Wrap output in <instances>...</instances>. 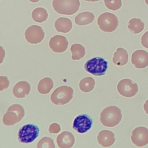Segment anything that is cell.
Wrapping results in <instances>:
<instances>
[{"label": "cell", "mask_w": 148, "mask_h": 148, "mask_svg": "<svg viewBox=\"0 0 148 148\" xmlns=\"http://www.w3.org/2000/svg\"><path fill=\"white\" fill-rule=\"evenodd\" d=\"M122 119L121 109L116 106L112 105L104 108L100 113L99 120L106 127H114L118 125Z\"/></svg>", "instance_id": "cell-1"}, {"label": "cell", "mask_w": 148, "mask_h": 148, "mask_svg": "<svg viewBox=\"0 0 148 148\" xmlns=\"http://www.w3.org/2000/svg\"><path fill=\"white\" fill-rule=\"evenodd\" d=\"M79 0H53V9L58 14L72 15L79 9Z\"/></svg>", "instance_id": "cell-2"}, {"label": "cell", "mask_w": 148, "mask_h": 148, "mask_svg": "<svg viewBox=\"0 0 148 148\" xmlns=\"http://www.w3.org/2000/svg\"><path fill=\"white\" fill-rule=\"evenodd\" d=\"M84 67L86 72L94 76H101L105 74L108 63L103 58L95 57L87 60Z\"/></svg>", "instance_id": "cell-3"}, {"label": "cell", "mask_w": 148, "mask_h": 148, "mask_svg": "<svg viewBox=\"0 0 148 148\" xmlns=\"http://www.w3.org/2000/svg\"><path fill=\"white\" fill-rule=\"evenodd\" d=\"M73 90L68 86H61L56 88L50 95L51 102L56 105L68 103L73 98Z\"/></svg>", "instance_id": "cell-4"}, {"label": "cell", "mask_w": 148, "mask_h": 148, "mask_svg": "<svg viewBox=\"0 0 148 148\" xmlns=\"http://www.w3.org/2000/svg\"><path fill=\"white\" fill-rule=\"evenodd\" d=\"M25 111L24 108L17 103L10 106L6 112L4 114L2 121L7 126L13 125L20 122L24 117Z\"/></svg>", "instance_id": "cell-5"}, {"label": "cell", "mask_w": 148, "mask_h": 148, "mask_svg": "<svg viewBox=\"0 0 148 148\" xmlns=\"http://www.w3.org/2000/svg\"><path fill=\"white\" fill-rule=\"evenodd\" d=\"M97 24L101 30L105 32L114 31L119 25L117 17L110 12L101 14L97 20Z\"/></svg>", "instance_id": "cell-6"}, {"label": "cell", "mask_w": 148, "mask_h": 148, "mask_svg": "<svg viewBox=\"0 0 148 148\" xmlns=\"http://www.w3.org/2000/svg\"><path fill=\"white\" fill-rule=\"evenodd\" d=\"M39 128L34 124H27L22 126L18 132V140L20 143H29L39 136Z\"/></svg>", "instance_id": "cell-7"}, {"label": "cell", "mask_w": 148, "mask_h": 148, "mask_svg": "<svg viewBox=\"0 0 148 148\" xmlns=\"http://www.w3.org/2000/svg\"><path fill=\"white\" fill-rule=\"evenodd\" d=\"M117 90L121 95L126 98H131L138 92V86L130 79H123L118 83Z\"/></svg>", "instance_id": "cell-8"}, {"label": "cell", "mask_w": 148, "mask_h": 148, "mask_svg": "<svg viewBox=\"0 0 148 148\" xmlns=\"http://www.w3.org/2000/svg\"><path fill=\"white\" fill-rule=\"evenodd\" d=\"M25 40L31 44H38L44 39L45 32L43 28L37 25H32L28 27L25 32Z\"/></svg>", "instance_id": "cell-9"}, {"label": "cell", "mask_w": 148, "mask_h": 148, "mask_svg": "<svg viewBox=\"0 0 148 148\" xmlns=\"http://www.w3.org/2000/svg\"><path fill=\"white\" fill-rule=\"evenodd\" d=\"M92 125V120L86 114H79L73 120L72 128L77 132L84 134L90 130Z\"/></svg>", "instance_id": "cell-10"}, {"label": "cell", "mask_w": 148, "mask_h": 148, "mask_svg": "<svg viewBox=\"0 0 148 148\" xmlns=\"http://www.w3.org/2000/svg\"><path fill=\"white\" fill-rule=\"evenodd\" d=\"M131 139L138 147H143L148 144V129L145 127H138L132 132Z\"/></svg>", "instance_id": "cell-11"}, {"label": "cell", "mask_w": 148, "mask_h": 148, "mask_svg": "<svg viewBox=\"0 0 148 148\" xmlns=\"http://www.w3.org/2000/svg\"><path fill=\"white\" fill-rule=\"evenodd\" d=\"M50 49L54 53H64L68 48V41L65 36L56 35L51 37L49 42Z\"/></svg>", "instance_id": "cell-12"}, {"label": "cell", "mask_w": 148, "mask_h": 148, "mask_svg": "<svg viewBox=\"0 0 148 148\" xmlns=\"http://www.w3.org/2000/svg\"><path fill=\"white\" fill-rule=\"evenodd\" d=\"M131 63L138 69H143L148 66V52L144 50H137L131 55Z\"/></svg>", "instance_id": "cell-13"}, {"label": "cell", "mask_w": 148, "mask_h": 148, "mask_svg": "<svg viewBox=\"0 0 148 148\" xmlns=\"http://www.w3.org/2000/svg\"><path fill=\"white\" fill-rule=\"evenodd\" d=\"M75 141L74 135L69 131H63L57 136L56 139L59 148H72Z\"/></svg>", "instance_id": "cell-14"}, {"label": "cell", "mask_w": 148, "mask_h": 148, "mask_svg": "<svg viewBox=\"0 0 148 148\" xmlns=\"http://www.w3.org/2000/svg\"><path fill=\"white\" fill-rule=\"evenodd\" d=\"M98 143L104 147L112 146L115 142L116 138L114 134L109 130H103L99 132L97 136Z\"/></svg>", "instance_id": "cell-15"}, {"label": "cell", "mask_w": 148, "mask_h": 148, "mask_svg": "<svg viewBox=\"0 0 148 148\" xmlns=\"http://www.w3.org/2000/svg\"><path fill=\"white\" fill-rule=\"evenodd\" d=\"M31 86L26 81H20L13 87L12 92L14 96L17 98H23L27 97L30 92Z\"/></svg>", "instance_id": "cell-16"}, {"label": "cell", "mask_w": 148, "mask_h": 148, "mask_svg": "<svg viewBox=\"0 0 148 148\" xmlns=\"http://www.w3.org/2000/svg\"><path fill=\"white\" fill-rule=\"evenodd\" d=\"M128 60V54L125 49L119 47L114 53L112 61L117 66H123L127 64Z\"/></svg>", "instance_id": "cell-17"}, {"label": "cell", "mask_w": 148, "mask_h": 148, "mask_svg": "<svg viewBox=\"0 0 148 148\" xmlns=\"http://www.w3.org/2000/svg\"><path fill=\"white\" fill-rule=\"evenodd\" d=\"M54 27L57 32L68 33L72 28V23L69 18L61 17L56 20Z\"/></svg>", "instance_id": "cell-18"}, {"label": "cell", "mask_w": 148, "mask_h": 148, "mask_svg": "<svg viewBox=\"0 0 148 148\" xmlns=\"http://www.w3.org/2000/svg\"><path fill=\"white\" fill-rule=\"evenodd\" d=\"M94 14L90 12H83L79 13L75 17L76 25L83 26L91 23L94 20Z\"/></svg>", "instance_id": "cell-19"}, {"label": "cell", "mask_w": 148, "mask_h": 148, "mask_svg": "<svg viewBox=\"0 0 148 148\" xmlns=\"http://www.w3.org/2000/svg\"><path fill=\"white\" fill-rule=\"evenodd\" d=\"M54 83L53 80L48 77L42 79L38 83V91L41 94H47L53 88Z\"/></svg>", "instance_id": "cell-20"}, {"label": "cell", "mask_w": 148, "mask_h": 148, "mask_svg": "<svg viewBox=\"0 0 148 148\" xmlns=\"http://www.w3.org/2000/svg\"><path fill=\"white\" fill-rule=\"evenodd\" d=\"M127 27L130 32L136 34L141 32L145 28V24L141 19L138 18H133L128 21Z\"/></svg>", "instance_id": "cell-21"}, {"label": "cell", "mask_w": 148, "mask_h": 148, "mask_svg": "<svg viewBox=\"0 0 148 148\" xmlns=\"http://www.w3.org/2000/svg\"><path fill=\"white\" fill-rule=\"evenodd\" d=\"M31 17L34 21L42 23L45 22L48 18V13L45 8L38 7L33 10L32 12Z\"/></svg>", "instance_id": "cell-22"}, {"label": "cell", "mask_w": 148, "mask_h": 148, "mask_svg": "<svg viewBox=\"0 0 148 148\" xmlns=\"http://www.w3.org/2000/svg\"><path fill=\"white\" fill-rule=\"evenodd\" d=\"M73 60H79L83 58L86 54L85 47L79 43H75L71 45L70 48Z\"/></svg>", "instance_id": "cell-23"}, {"label": "cell", "mask_w": 148, "mask_h": 148, "mask_svg": "<svg viewBox=\"0 0 148 148\" xmlns=\"http://www.w3.org/2000/svg\"><path fill=\"white\" fill-rule=\"evenodd\" d=\"M95 84V80L91 77H86L82 79L79 84L80 90L84 92H89L91 91Z\"/></svg>", "instance_id": "cell-24"}, {"label": "cell", "mask_w": 148, "mask_h": 148, "mask_svg": "<svg viewBox=\"0 0 148 148\" xmlns=\"http://www.w3.org/2000/svg\"><path fill=\"white\" fill-rule=\"evenodd\" d=\"M36 148H55V145L51 138L44 136L38 141Z\"/></svg>", "instance_id": "cell-25"}, {"label": "cell", "mask_w": 148, "mask_h": 148, "mask_svg": "<svg viewBox=\"0 0 148 148\" xmlns=\"http://www.w3.org/2000/svg\"><path fill=\"white\" fill-rule=\"evenodd\" d=\"M104 3L108 9L113 11L117 10L122 5L121 0H104Z\"/></svg>", "instance_id": "cell-26"}, {"label": "cell", "mask_w": 148, "mask_h": 148, "mask_svg": "<svg viewBox=\"0 0 148 148\" xmlns=\"http://www.w3.org/2000/svg\"><path fill=\"white\" fill-rule=\"evenodd\" d=\"M9 85V81L5 76H0V90L3 91L6 89Z\"/></svg>", "instance_id": "cell-27"}, {"label": "cell", "mask_w": 148, "mask_h": 148, "mask_svg": "<svg viewBox=\"0 0 148 148\" xmlns=\"http://www.w3.org/2000/svg\"><path fill=\"white\" fill-rule=\"evenodd\" d=\"M61 130L60 125L56 123H53L51 124L49 127V132L50 134H57Z\"/></svg>", "instance_id": "cell-28"}, {"label": "cell", "mask_w": 148, "mask_h": 148, "mask_svg": "<svg viewBox=\"0 0 148 148\" xmlns=\"http://www.w3.org/2000/svg\"><path fill=\"white\" fill-rule=\"evenodd\" d=\"M141 44L144 47L148 49V31L142 35L141 38Z\"/></svg>", "instance_id": "cell-29"}, {"label": "cell", "mask_w": 148, "mask_h": 148, "mask_svg": "<svg viewBox=\"0 0 148 148\" xmlns=\"http://www.w3.org/2000/svg\"><path fill=\"white\" fill-rule=\"evenodd\" d=\"M143 109L145 112H146V113H147L148 114V99H147L143 105Z\"/></svg>", "instance_id": "cell-30"}, {"label": "cell", "mask_w": 148, "mask_h": 148, "mask_svg": "<svg viewBox=\"0 0 148 148\" xmlns=\"http://www.w3.org/2000/svg\"><path fill=\"white\" fill-rule=\"evenodd\" d=\"M29 1L32 3H36L39 1V0H29Z\"/></svg>", "instance_id": "cell-31"}, {"label": "cell", "mask_w": 148, "mask_h": 148, "mask_svg": "<svg viewBox=\"0 0 148 148\" xmlns=\"http://www.w3.org/2000/svg\"><path fill=\"white\" fill-rule=\"evenodd\" d=\"M85 1H88V2H97L99 0H84Z\"/></svg>", "instance_id": "cell-32"}, {"label": "cell", "mask_w": 148, "mask_h": 148, "mask_svg": "<svg viewBox=\"0 0 148 148\" xmlns=\"http://www.w3.org/2000/svg\"><path fill=\"white\" fill-rule=\"evenodd\" d=\"M145 2L147 5H148V0H145Z\"/></svg>", "instance_id": "cell-33"}]
</instances>
